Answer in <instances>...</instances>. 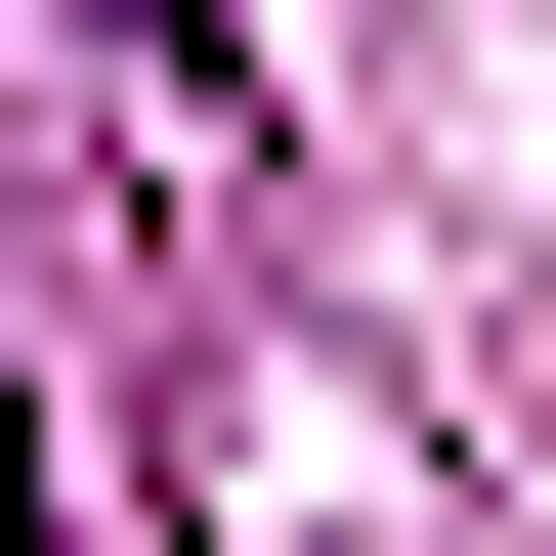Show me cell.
I'll list each match as a JSON object with an SVG mask.
<instances>
[{
	"label": "cell",
	"instance_id": "obj_1",
	"mask_svg": "<svg viewBox=\"0 0 556 556\" xmlns=\"http://www.w3.org/2000/svg\"><path fill=\"white\" fill-rule=\"evenodd\" d=\"M0 556H43V428H0Z\"/></svg>",
	"mask_w": 556,
	"mask_h": 556
}]
</instances>
